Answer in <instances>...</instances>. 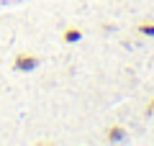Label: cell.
Instances as JSON below:
<instances>
[{
  "label": "cell",
  "instance_id": "1",
  "mask_svg": "<svg viewBox=\"0 0 154 146\" xmlns=\"http://www.w3.org/2000/svg\"><path fill=\"white\" fill-rule=\"evenodd\" d=\"M38 64H41V59H38L33 51H18V54L13 56V69L16 72H33Z\"/></svg>",
  "mask_w": 154,
  "mask_h": 146
},
{
  "label": "cell",
  "instance_id": "2",
  "mask_svg": "<svg viewBox=\"0 0 154 146\" xmlns=\"http://www.w3.org/2000/svg\"><path fill=\"white\" fill-rule=\"evenodd\" d=\"M103 138L108 141V144H123V141L128 138V131L123 128L121 123H110L103 128Z\"/></svg>",
  "mask_w": 154,
  "mask_h": 146
},
{
  "label": "cell",
  "instance_id": "3",
  "mask_svg": "<svg viewBox=\"0 0 154 146\" xmlns=\"http://www.w3.org/2000/svg\"><path fill=\"white\" fill-rule=\"evenodd\" d=\"M85 31L80 26H64L62 28V41L64 44H77V41H82Z\"/></svg>",
  "mask_w": 154,
  "mask_h": 146
},
{
  "label": "cell",
  "instance_id": "4",
  "mask_svg": "<svg viewBox=\"0 0 154 146\" xmlns=\"http://www.w3.org/2000/svg\"><path fill=\"white\" fill-rule=\"evenodd\" d=\"M136 33L139 36H146V38H154V21H149V18L139 21L136 23Z\"/></svg>",
  "mask_w": 154,
  "mask_h": 146
},
{
  "label": "cell",
  "instance_id": "5",
  "mask_svg": "<svg viewBox=\"0 0 154 146\" xmlns=\"http://www.w3.org/2000/svg\"><path fill=\"white\" fill-rule=\"evenodd\" d=\"M144 113H146V115H154V95H149V100L144 103Z\"/></svg>",
  "mask_w": 154,
  "mask_h": 146
}]
</instances>
